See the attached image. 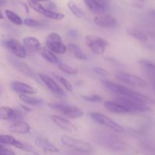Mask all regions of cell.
<instances>
[{
    "label": "cell",
    "instance_id": "28",
    "mask_svg": "<svg viewBox=\"0 0 155 155\" xmlns=\"http://www.w3.org/2000/svg\"><path fill=\"white\" fill-rule=\"evenodd\" d=\"M27 5L28 6H30L33 11L38 12V13L41 14V15H43L44 12L46 10V8H44L40 3H39V2L36 1V0H27Z\"/></svg>",
    "mask_w": 155,
    "mask_h": 155
},
{
    "label": "cell",
    "instance_id": "16",
    "mask_svg": "<svg viewBox=\"0 0 155 155\" xmlns=\"http://www.w3.org/2000/svg\"><path fill=\"white\" fill-rule=\"evenodd\" d=\"M10 86L11 89L17 93L29 94V95H33L36 93V90L33 89V87L22 82L12 81Z\"/></svg>",
    "mask_w": 155,
    "mask_h": 155
},
{
    "label": "cell",
    "instance_id": "8",
    "mask_svg": "<svg viewBox=\"0 0 155 155\" xmlns=\"http://www.w3.org/2000/svg\"><path fill=\"white\" fill-rule=\"evenodd\" d=\"M7 59L8 61H9V63H10L17 71H19L20 73H21L22 74L25 75L27 77L33 79V80H36V81H39L38 77H36L35 73L33 72V70H32L27 64L23 62L22 61H21L20 59L14 58L13 56H8Z\"/></svg>",
    "mask_w": 155,
    "mask_h": 155
},
{
    "label": "cell",
    "instance_id": "36",
    "mask_svg": "<svg viewBox=\"0 0 155 155\" xmlns=\"http://www.w3.org/2000/svg\"><path fill=\"white\" fill-rule=\"evenodd\" d=\"M6 3V0H0V5H4Z\"/></svg>",
    "mask_w": 155,
    "mask_h": 155
},
{
    "label": "cell",
    "instance_id": "11",
    "mask_svg": "<svg viewBox=\"0 0 155 155\" xmlns=\"http://www.w3.org/2000/svg\"><path fill=\"white\" fill-rule=\"evenodd\" d=\"M85 5L94 15H103L108 8V4L105 0H84Z\"/></svg>",
    "mask_w": 155,
    "mask_h": 155
},
{
    "label": "cell",
    "instance_id": "30",
    "mask_svg": "<svg viewBox=\"0 0 155 155\" xmlns=\"http://www.w3.org/2000/svg\"><path fill=\"white\" fill-rule=\"evenodd\" d=\"M46 18H50L53 20H56V21H60V20L63 19L64 15L62 13H59V12H56L54 11H52L49 8H46L45 12H44L43 15Z\"/></svg>",
    "mask_w": 155,
    "mask_h": 155
},
{
    "label": "cell",
    "instance_id": "25",
    "mask_svg": "<svg viewBox=\"0 0 155 155\" xmlns=\"http://www.w3.org/2000/svg\"><path fill=\"white\" fill-rule=\"evenodd\" d=\"M5 15L6 17H7L8 19H9L12 24L18 26L22 25V24H24V21H23V20L21 19V17H20L18 15H17L16 13H15L14 12H12V11L5 10Z\"/></svg>",
    "mask_w": 155,
    "mask_h": 155
},
{
    "label": "cell",
    "instance_id": "10",
    "mask_svg": "<svg viewBox=\"0 0 155 155\" xmlns=\"http://www.w3.org/2000/svg\"><path fill=\"white\" fill-rule=\"evenodd\" d=\"M115 76L119 81L129 86H136V87H145L147 86L145 80L135 75L128 74V73L118 72Z\"/></svg>",
    "mask_w": 155,
    "mask_h": 155
},
{
    "label": "cell",
    "instance_id": "6",
    "mask_svg": "<svg viewBox=\"0 0 155 155\" xmlns=\"http://www.w3.org/2000/svg\"><path fill=\"white\" fill-rule=\"evenodd\" d=\"M46 45L55 54H63L67 51V46L63 43L61 36L56 33H52L47 36Z\"/></svg>",
    "mask_w": 155,
    "mask_h": 155
},
{
    "label": "cell",
    "instance_id": "1",
    "mask_svg": "<svg viewBox=\"0 0 155 155\" xmlns=\"http://www.w3.org/2000/svg\"><path fill=\"white\" fill-rule=\"evenodd\" d=\"M102 83H103V86L106 89H108V90L112 92V93L117 94L118 95L133 98V99L138 100V101L144 102L145 104H151L153 102L150 98H147L145 95H141V94L138 93V92H135V91L132 90V89H129V88L126 87V86H122V85L112 83V82L108 81V80H103Z\"/></svg>",
    "mask_w": 155,
    "mask_h": 155
},
{
    "label": "cell",
    "instance_id": "35",
    "mask_svg": "<svg viewBox=\"0 0 155 155\" xmlns=\"http://www.w3.org/2000/svg\"><path fill=\"white\" fill-rule=\"evenodd\" d=\"M68 36H69L71 38H76L78 36V31L76 30H74V29L70 30L68 32Z\"/></svg>",
    "mask_w": 155,
    "mask_h": 155
},
{
    "label": "cell",
    "instance_id": "17",
    "mask_svg": "<svg viewBox=\"0 0 155 155\" xmlns=\"http://www.w3.org/2000/svg\"><path fill=\"white\" fill-rule=\"evenodd\" d=\"M103 106H104L105 108L109 112H112L114 114H129V110L126 108V107H124L123 105H122L119 103L116 102L113 100V101H106L103 103Z\"/></svg>",
    "mask_w": 155,
    "mask_h": 155
},
{
    "label": "cell",
    "instance_id": "3",
    "mask_svg": "<svg viewBox=\"0 0 155 155\" xmlns=\"http://www.w3.org/2000/svg\"><path fill=\"white\" fill-rule=\"evenodd\" d=\"M114 101L119 103L122 105L126 107L130 113H141L148 110V107L147 104L133 98H128V97L118 95L114 98Z\"/></svg>",
    "mask_w": 155,
    "mask_h": 155
},
{
    "label": "cell",
    "instance_id": "32",
    "mask_svg": "<svg viewBox=\"0 0 155 155\" xmlns=\"http://www.w3.org/2000/svg\"><path fill=\"white\" fill-rule=\"evenodd\" d=\"M82 98L87 101L90 102H100L102 101V97L99 95H84Z\"/></svg>",
    "mask_w": 155,
    "mask_h": 155
},
{
    "label": "cell",
    "instance_id": "15",
    "mask_svg": "<svg viewBox=\"0 0 155 155\" xmlns=\"http://www.w3.org/2000/svg\"><path fill=\"white\" fill-rule=\"evenodd\" d=\"M35 145L45 151L51 153H58L59 151V148L44 136H37L35 139Z\"/></svg>",
    "mask_w": 155,
    "mask_h": 155
},
{
    "label": "cell",
    "instance_id": "18",
    "mask_svg": "<svg viewBox=\"0 0 155 155\" xmlns=\"http://www.w3.org/2000/svg\"><path fill=\"white\" fill-rule=\"evenodd\" d=\"M9 130L12 133L18 134H27L30 133V127L24 121H17L9 127Z\"/></svg>",
    "mask_w": 155,
    "mask_h": 155
},
{
    "label": "cell",
    "instance_id": "34",
    "mask_svg": "<svg viewBox=\"0 0 155 155\" xmlns=\"http://www.w3.org/2000/svg\"><path fill=\"white\" fill-rule=\"evenodd\" d=\"M15 154V153L12 150L9 149L6 147L4 146V145L2 144H0V155H13Z\"/></svg>",
    "mask_w": 155,
    "mask_h": 155
},
{
    "label": "cell",
    "instance_id": "38",
    "mask_svg": "<svg viewBox=\"0 0 155 155\" xmlns=\"http://www.w3.org/2000/svg\"><path fill=\"white\" fill-rule=\"evenodd\" d=\"M38 2H46V1H48V0H36Z\"/></svg>",
    "mask_w": 155,
    "mask_h": 155
},
{
    "label": "cell",
    "instance_id": "20",
    "mask_svg": "<svg viewBox=\"0 0 155 155\" xmlns=\"http://www.w3.org/2000/svg\"><path fill=\"white\" fill-rule=\"evenodd\" d=\"M38 52L39 54L45 60H46L47 61H49L50 63L52 64H57L59 63V60H58V58L56 57V55L55 54V53L53 51H52L50 48H48L47 47H40V49L38 50Z\"/></svg>",
    "mask_w": 155,
    "mask_h": 155
},
{
    "label": "cell",
    "instance_id": "39",
    "mask_svg": "<svg viewBox=\"0 0 155 155\" xmlns=\"http://www.w3.org/2000/svg\"><path fill=\"white\" fill-rule=\"evenodd\" d=\"M135 1H138V2H144V0H135Z\"/></svg>",
    "mask_w": 155,
    "mask_h": 155
},
{
    "label": "cell",
    "instance_id": "13",
    "mask_svg": "<svg viewBox=\"0 0 155 155\" xmlns=\"http://www.w3.org/2000/svg\"><path fill=\"white\" fill-rule=\"evenodd\" d=\"M94 24L103 28H113L116 26L117 21L115 18L110 15H97L94 19Z\"/></svg>",
    "mask_w": 155,
    "mask_h": 155
},
{
    "label": "cell",
    "instance_id": "21",
    "mask_svg": "<svg viewBox=\"0 0 155 155\" xmlns=\"http://www.w3.org/2000/svg\"><path fill=\"white\" fill-rule=\"evenodd\" d=\"M67 48H68V51H69L70 52L72 53L73 55H74L76 58L79 59V60L84 61H86L88 59L87 54L82 51V49L79 47V45L74 43H70L68 44V46H67Z\"/></svg>",
    "mask_w": 155,
    "mask_h": 155
},
{
    "label": "cell",
    "instance_id": "26",
    "mask_svg": "<svg viewBox=\"0 0 155 155\" xmlns=\"http://www.w3.org/2000/svg\"><path fill=\"white\" fill-rule=\"evenodd\" d=\"M127 33L129 36L139 41L145 42L147 40V36L139 30H137L135 28H129L127 30Z\"/></svg>",
    "mask_w": 155,
    "mask_h": 155
},
{
    "label": "cell",
    "instance_id": "31",
    "mask_svg": "<svg viewBox=\"0 0 155 155\" xmlns=\"http://www.w3.org/2000/svg\"><path fill=\"white\" fill-rule=\"evenodd\" d=\"M24 24H25L27 27H42L44 25V24L40 21H38L36 20L31 19V18H25L24 20Z\"/></svg>",
    "mask_w": 155,
    "mask_h": 155
},
{
    "label": "cell",
    "instance_id": "27",
    "mask_svg": "<svg viewBox=\"0 0 155 155\" xmlns=\"http://www.w3.org/2000/svg\"><path fill=\"white\" fill-rule=\"evenodd\" d=\"M58 67L62 72L68 75H77L78 74V70L77 68L70 66L67 64L58 63Z\"/></svg>",
    "mask_w": 155,
    "mask_h": 155
},
{
    "label": "cell",
    "instance_id": "40",
    "mask_svg": "<svg viewBox=\"0 0 155 155\" xmlns=\"http://www.w3.org/2000/svg\"><path fill=\"white\" fill-rule=\"evenodd\" d=\"M105 1H106V2H110L111 0H105Z\"/></svg>",
    "mask_w": 155,
    "mask_h": 155
},
{
    "label": "cell",
    "instance_id": "2",
    "mask_svg": "<svg viewBox=\"0 0 155 155\" xmlns=\"http://www.w3.org/2000/svg\"><path fill=\"white\" fill-rule=\"evenodd\" d=\"M60 140L62 145H65V147L74 150L76 151H78V152L85 153V154H91L93 152L92 145L85 141L74 139L68 135L62 136Z\"/></svg>",
    "mask_w": 155,
    "mask_h": 155
},
{
    "label": "cell",
    "instance_id": "22",
    "mask_svg": "<svg viewBox=\"0 0 155 155\" xmlns=\"http://www.w3.org/2000/svg\"><path fill=\"white\" fill-rule=\"evenodd\" d=\"M19 98L21 101L25 104H28V105H33V106H39L43 104V101L39 98H36V97H33L30 95L29 94H24L21 93L19 94Z\"/></svg>",
    "mask_w": 155,
    "mask_h": 155
},
{
    "label": "cell",
    "instance_id": "9",
    "mask_svg": "<svg viewBox=\"0 0 155 155\" xmlns=\"http://www.w3.org/2000/svg\"><path fill=\"white\" fill-rule=\"evenodd\" d=\"M3 45L9 49L15 57L18 58H25L27 57V50L22 44L15 39H9L2 42Z\"/></svg>",
    "mask_w": 155,
    "mask_h": 155
},
{
    "label": "cell",
    "instance_id": "37",
    "mask_svg": "<svg viewBox=\"0 0 155 155\" xmlns=\"http://www.w3.org/2000/svg\"><path fill=\"white\" fill-rule=\"evenodd\" d=\"M3 18H4V17H3L2 13V12H0V19H3Z\"/></svg>",
    "mask_w": 155,
    "mask_h": 155
},
{
    "label": "cell",
    "instance_id": "29",
    "mask_svg": "<svg viewBox=\"0 0 155 155\" xmlns=\"http://www.w3.org/2000/svg\"><path fill=\"white\" fill-rule=\"evenodd\" d=\"M53 76L60 84H62V86H64V88H65L67 91H68V92H71V91H72V86H71V84L65 78V77H63L61 75H59V74H55V73L53 74Z\"/></svg>",
    "mask_w": 155,
    "mask_h": 155
},
{
    "label": "cell",
    "instance_id": "41",
    "mask_svg": "<svg viewBox=\"0 0 155 155\" xmlns=\"http://www.w3.org/2000/svg\"><path fill=\"white\" fill-rule=\"evenodd\" d=\"M0 94H1V89H0Z\"/></svg>",
    "mask_w": 155,
    "mask_h": 155
},
{
    "label": "cell",
    "instance_id": "24",
    "mask_svg": "<svg viewBox=\"0 0 155 155\" xmlns=\"http://www.w3.org/2000/svg\"><path fill=\"white\" fill-rule=\"evenodd\" d=\"M68 8L70 12L78 18H84L85 14L81 8L74 2L70 0L68 2Z\"/></svg>",
    "mask_w": 155,
    "mask_h": 155
},
{
    "label": "cell",
    "instance_id": "23",
    "mask_svg": "<svg viewBox=\"0 0 155 155\" xmlns=\"http://www.w3.org/2000/svg\"><path fill=\"white\" fill-rule=\"evenodd\" d=\"M15 117V110L9 107H0V120H14Z\"/></svg>",
    "mask_w": 155,
    "mask_h": 155
},
{
    "label": "cell",
    "instance_id": "4",
    "mask_svg": "<svg viewBox=\"0 0 155 155\" xmlns=\"http://www.w3.org/2000/svg\"><path fill=\"white\" fill-rule=\"evenodd\" d=\"M48 106L53 110L61 112L65 117L71 119H78L84 115L83 111L75 106L62 103H49Z\"/></svg>",
    "mask_w": 155,
    "mask_h": 155
},
{
    "label": "cell",
    "instance_id": "14",
    "mask_svg": "<svg viewBox=\"0 0 155 155\" xmlns=\"http://www.w3.org/2000/svg\"><path fill=\"white\" fill-rule=\"evenodd\" d=\"M51 119L53 122L59 127L62 130H65L67 132H71V133H74V132L78 131V128L74 124H73L71 121L65 119V118L62 117L57 116V115H52Z\"/></svg>",
    "mask_w": 155,
    "mask_h": 155
},
{
    "label": "cell",
    "instance_id": "19",
    "mask_svg": "<svg viewBox=\"0 0 155 155\" xmlns=\"http://www.w3.org/2000/svg\"><path fill=\"white\" fill-rule=\"evenodd\" d=\"M23 43L27 51L30 52L37 51L41 47V44L38 39L33 36H27L23 39Z\"/></svg>",
    "mask_w": 155,
    "mask_h": 155
},
{
    "label": "cell",
    "instance_id": "5",
    "mask_svg": "<svg viewBox=\"0 0 155 155\" xmlns=\"http://www.w3.org/2000/svg\"><path fill=\"white\" fill-rule=\"evenodd\" d=\"M89 116L96 123L110 129L111 130L115 132V133H123L124 132V128L121 125L115 123V121L103 114L97 113V112H91L89 114Z\"/></svg>",
    "mask_w": 155,
    "mask_h": 155
},
{
    "label": "cell",
    "instance_id": "33",
    "mask_svg": "<svg viewBox=\"0 0 155 155\" xmlns=\"http://www.w3.org/2000/svg\"><path fill=\"white\" fill-rule=\"evenodd\" d=\"M93 71L95 74H98V75L101 76V77H107V76L109 75V73L106 71V69L103 68H99V67H97V68H93Z\"/></svg>",
    "mask_w": 155,
    "mask_h": 155
},
{
    "label": "cell",
    "instance_id": "12",
    "mask_svg": "<svg viewBox=\"0 0 155 155\" xmlns=\"http://www.w3.org/2000/svg\"><path fill=\"white\" fill-rule=\"evenodd\" d=\"M39 78L41 81L43 82L44 85L51 91L52 92L55 93L56 95H61V96H65V92L64 91L59 87V85L57 84V83H56L54 80L53 78H51L49 76L43 74H39Z\"/></svg>",
    "mask_w": 155,
    "mask_h": 155
},
{
    "label": "cell",
    "instance_id": "7",
    "mask_svg": "<svg viewBox=\"0 0 155 155\" xmlns=\"http://www.w3.org/2000/svg\"><path fill=\"white\" fill-rule=\"evenodd\" d=\"M85 42L90 49L97 54H102L108 46V42L103 38L94 35H87Z\"/></svg>",
    "mask_w": 155,
    "mask_h": 155
}]
</instances>
